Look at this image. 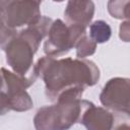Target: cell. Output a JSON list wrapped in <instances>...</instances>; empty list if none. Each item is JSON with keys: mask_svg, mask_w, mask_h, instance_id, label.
<instances>
[{"mask_svg": "<svg viewBox=\"0 0 130 130\" xmlns=\"http://www.w3.org/2000/svg\"><path fill=\"white\" fill-rule=\"evenodd\" d=\"M11 110L10 108V102L5 91L0 89V116L5 115L7 112Z\"/></svg>", "mask_w": 130, "mask_h": 130, "instance_id": "obj_13", "label": "cell"}, {"mask_svg": "<svg viewBox=\"0 0 130 130\" xmlns=\"http://www.w3.org/2000/svg\"><path fill=\"white\" fill-rule=\"evenodd\" d=\"M119 37L124 42H129L130 39V21L125 20L121 23L120 29H119Z\"/></svg>", "mask_w": 130, "mask_h": 130, "instance_id": "obj_14", "label": "cell"}, {"mask_svg": "<svg viewBox=\"0 0 130 130\" xmlns=\"http://www.w3.org/2000/svg\"><path fill=\"white\" fill-rule=\"evenodd\" d=\"M89 101L70 100L58 101L55 105L46 106L38 110L34 125L36 130H68L79 122L81 114Z\"/></svg>", "mask_w": 130, "mask_h": 130, "instance_id": "obj_3", "label": "cell"}, {"mask_svg": "<svg viewBox=\"0 0 130 130\" xmlns=\"http://www.w3.org/2000/svg\"><path fill=\"white\" fill-rule=\"evenodd\" d=\"M94 14L92 1H68L64 11L65 19L69 25L87 27Z\"/></svg>", "mask_w": 130, "mask_h": 130, "instance_id": "obj_9", "label": "cell"}, {"mask_svg": "<svg viewBox=\"0 0 130 130\" xmlns=\"http://www.w3.org/2000/svg\"><path fill=\"white\" fill-rule=\"evenodd\" d=\"M37 76L45 83L48 99L56 101L64 91L72 88H84L94 85L100 79V69L90 60L42 57L34 66Z\"/></svg>", "mask_w": 130, "mask_h": 130, "instance_id": "obj_1", "label": "cell"}, {"mask_svg": "<svg viewBox=\"0 0 130 130\" xmlns=\"http://www.w3.org/2000/svg\"><path fill=\"white\" fill-rule=\"evenodd\" d=\"M115 130H130V127H129L128 124L124 123V124H121V125H119L118 127H116Z\"/></svg>", "mask_w": 130, "mask_h": 130, "instance_id": "obj_16", "label": "cell"}, {"mask_svg": "<svg viewBox=\"0 0 130 130\" xmlns=\"http://www.w3.org/2000/svg\"><path fill=\"white\" fill-rule=\"evenodd\" d=\"M111 36V26L104 20H95L89 25V37L96 44H103L108 42Z\"/></svg>", "mask_w": 130, "mask_h": 130, "instance_id": "obj_10", "label": "cell"}, {"mask_svg": "<svg viewBox=\"0 0 130 130\" xmlns=\"http://www.w3.org/2000/svg\"><path fill=\"white\" fill-rule=\"evenodd\" d=\"M130 80L126 77H114L107 81L100 93V102L107 110L129 116Z\"/></svg>", "mask_w": 130, "mask_h": 130, "instance_id": "obj_6", "label": "cell"}, {"mask_svg": "<svg viewBox=\"0 0 130 130\" xmlns=\"http://www.w3.org/2000/svg\"><path fill=\"white\" fill-rule=\"evenodd\" d=\"M44 37L34 26L17 32L13 40L5 47L6 61L15 74L27 77L34 73V55Z\"/></svg>", "mask_w": 130, "mask_h": 130, "instance_id": "obj_2", "label": "cell"}, {"mask_svg": "<svg viewBox=\"0 0 130 130\" xmlns=\"http://www.w3.org/2000/svg\"><path fill=\"white\" fill-rule=\"evenodd\" d=\"M1 74L3 77V84L5 86V92L10 102V108L16 112H25L32 108V100L26 92V88L29 87L37 79V74L34 73L27 77H22L7 70L1 68Z\"/></svg>", "mask_w": 130, "mask_h": 130, "instance_id": "obj_5", "label": "cell"}, {"mask_svg": "<svg viewBox=\"0 0 130 130\" xmlns=\"http://www.w3.org/2000/svg\"><path fill=\"white\" fill-rule=\"evenodd\" d=\"M3 87V77H2V74H1V70H0V89Z\"/></svg>", "mask_w": 130, "mask_h": 130, "instance_id": "obj_17", "label": "cell"}, {"mask_svg": "<svg viewBox=\"0 0 130 130\" xmlns=\"http://www.w3.org/2000/svg\"><path fill=\"white\" fill-rule=\"evenodd\" d=\"M85 27L69 25L61 19L53 20L47 40L44 43V51L49 57H57L68 53L75 47L78 40L85 35Z\"/></svg>", "mask_w": 130, "mask_h": 130, "instance_id": "obj_4", "label": "cell"}, {"mask_svg": "<svg viewBox=\"0 0 130 130\" xmlns=\"http://www.w3.org/2000/svg\"><path fill=\"white\" fill-rule=\"evenodd\" d=\"M4 7H5V1H0V28L5 26V13H4Z\"/></svg>", "mask_w": 130, "mask_h": 130, "instance_id": "obj_15", "label": "cell"}, {"mask_svg": "<svg viewBox=\"0 0 130 130\" xmlns=\"http://www.w3.org/2000/svg\"><path fill=\"white\" fill-rule=\"evenodd\" d=\"M96 43L86 34L82 36L75 45L76 57L78 59H84L85 57L91 56L96 50Z\"/></svg>", "mask_w": 130, "mask_h": 130, "instance_id": "obj_11", "label": "cell"}, {"mask_svg": "<svg viewBox=\"0 0 130 130\" xmlns=\"http://www.w3.org/2000/svg\"><path fill=\"white\" fill-rule=\"evenodd\" d=\"M39 1H5V24L15 29L35 23L42 15Z\"/></svg>", "mask_w": 130, "mask_h": 130, "instance_id": "obj_7", "label": "cell"}, {"mask_svg": "<svg viewBox=\"0 0 130 130\" xmlns=\"http://www.w3.org/2000/svg\"><path fill=\"white\" fill-rule=\"evenodd\" d=\"M114 115L103 107H96L91 102L83 110L79 123L86 130H112L114 126Z\"/></svg>", "mask_w": 130, "mask_h": 130, "instance_id": "obj_8", "label": "cell"}, {"mask_svg": "<svg viewBox=\"0 0 130 130\" xmlns=\"http://www.w3.org/2000/svg\"><path fill=\"white\" fill-rule=\"evenodd\" d=\"M130 1H109L108 11L117 19H127L130 16Z\"/></svg>", "mask_w": 130, "mask_h": 130, "instance_id": "obj_12", "label": "cell"}]
</instances>
